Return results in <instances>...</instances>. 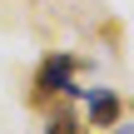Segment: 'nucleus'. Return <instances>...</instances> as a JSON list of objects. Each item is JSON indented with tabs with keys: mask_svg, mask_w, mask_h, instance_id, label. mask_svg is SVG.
<instances>
[{
	"mask_svg": "<svg viewBox=\"0 0 134 134\" xmlns=\"http://www.w3.org/2000/svg\"><path fill=\"white\" fill-rule=\"evenodd\" d=\"M75 70H80L75 55H50V60H40V70H35V90H30V104H50L55 94H85V90L75 85Z\"/></svg>",
	"mask_w": 134,
	"mask_h": 134,
	"instance_id": "f257e3e1",
	"label": "nucleus"
},
{
	"mask_svg": "<svg viewBox=\"0 0 134 134\" xmlns=\"http://www.w3.org/2000/svg\"><path fill=\"white\" fill-rule=\"evenodd\" d=\"M85 99H90V129H114V124H119L124 99H119L114 90H85Z\"/></svg>",
	"mask_w": 134,
	"mask_h": 134,
	"instance_id": "f03ea898",
	"label": "nucleus"
},
{
	"mask_svg": "<svg viewBox=\"0 0 134 134\" xmlns=\"http://www.w3.org/2000/svg\"><path fill=\"white\" fill-rule=\"evenodd\" d=\"M45 134H85V124H80L70 109H55V114L45 119Z\"/></svg>",
	"mask_w": 134,
	"mask_h": 134,
	"instance_id": "7ed1b4c3",
	"label": "nucleus"
},
{
	"mask_svg": "<svg viewBox=\"0 0 134 134\" xmlns=\"http://www.w3.org/2000/svg\"><path fill=\"white\" fill-rule=\"evenodd\" d=\"M114 134H134V129H114Z\"/></svg>",
	"mask_w": 134,
	"mask_h": 134,
	"instance_id": "20e7f679",
	"label": "nucleus"
},
{
	"mask_svg": "<svg viewBox=\"0 0 134 134\" xmlns=\"http://www.w3.org/2000/svg\"><path fill=\"white\" fill-rule=\"evenodd\" d=\"M129 114H134V99H129Z\"/></svg>",
	"mask_w": 134,
	"mask_h": 134,
	"instance_id": "39448f33",
	"label": "nucleus"
}]
</instances>
